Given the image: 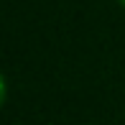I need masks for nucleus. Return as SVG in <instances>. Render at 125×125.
I'll return each mask as SVG.
<instances>
[{
    "label": "nucleus",
    "instance_id": "f257e3e1",
    "mask_svg": "<svg viewBox=\"0 0 125 125\" xmlns=\"http://www.w3.org/2000/svg\"><path fill=\"white\" fill-rule=\"evenodd\" d=\"M5 102H8V82H5L3 72H0V110H3Z\"/></svg>",
    "mask_w": 125,
    "mask_h": 125
},
{
    "label": "nucleus",
    "instance_id": "f03ea898",
    "mask_svg": "<svg viewBox=\"0 0 125 125\" xmlns=\"http://www.w3.org/2000/svg\"><path fill=\"white\" fill-rule=\"evenodd\" d=\"M117 5H120V8H125V0H117Z\"/></svg>",
    "mask_w": 125,
    "mask_h": 125
}]
</instances>
